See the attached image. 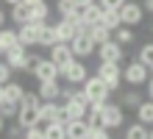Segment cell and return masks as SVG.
Segmentation results:
<instances>
[{
	"label": "cell",
	"instance_id": "18",
	"mask_svg": "<svg viewBox=\"0 0 153 139\" xmlns=\"http://www.w3.org/2000/svg\"><path fill=\"white\" fill-rule=\"evenodd\" d=\"M84 33H86L89 39L95 42V48H97V45H103V42H109V39H111V31H109V28H103L100 22H95V25H86V31H84Z\"/></svg>",
	"mask_w": 153,
	"mask_h": 139
},
{
	"label": "cell",
	"instance_id": "15",
	"mask_svg": "<svg viewBox=\"0 0 153 139\" xmlns=\"http://www.w3.org/2000/svg\"><path fill=\"white\" fill-rule=\"evenodd\" d=\"M42 22H25L17 28V45H22V48H33L36 45V31H39Z\"/></svg>",
	"mask_w": 153,
	"mask_h": 139
},
{
	"label": "cell",
	"instance_id": "36",
	"mask_svg": "<svg viewBox=\"0 0 153 139\" xmlns=\"http://www.w3.org/2000/svg\"><path fill=\"white\" fill-rule=\"evenodd\" d=\"M139 100H142V97L137 95V92H128V95H123V103H120V106H123V109H137Z\"/></svg>",
	"mask_w": 153,
	"mask_h": 139
},
{
	"label": "cell",
	"instance_id": "4",
	"mask_svg": "<svg viewBox=\"0 0 153 139\" xmlns=\"http://www.w3.org/2000/svg\"><path fill=\"white\" fill-rule=\"evenodd\" d=\"M81 89H84V95H86V103H92V100H109L111 92L106 89V83L97 78V75H86L84 83H78Z\"/></svg>",
	"mask_w": 153,
	"mask_h": 139
},
{
	"label": "cell",
	"instance_id": "39",
	"mask_svg": "<svg viewBox=\"0 0 153 139\" xmlns=\"http://www.w3.org/2000/svg\"><path fill=\"white\" fill-rule=\"evenodd\" d=\"M123 3H125V0H97V6H100V8H111V11H117Z\"/></svg>",
	"mask_w": 153,
	"mask_h": 139
},
{
	"label": "cell",
	"instance_id": "2",
	"mask_svg": "<svg viewBox=\"0 0 153 139\" xmlns=\"http://www.w3.org/2000/svg\"><path fill=\"white\" fill-rule=\"evenodd\" d=\"M95 75L106 83V89H109V92H117V89H120V81H123V70H120V64L100 61V64H97V72H95Z\"/></svg>",
	"mask_w": 153,
	"mask_h": 139
},
{
	"label": "cell",
	"instance_id": "19",
	"mask_svg": "<svg viewBox=\"0 0 153 139\" xmlns=\"http://www.w3.org/2000/svg\"><path fill=\"white\" fill-rule=\"evenodd\" d=\"M36 45H39V48H50V45H56V28L48 25V22H42L39 31H36Z\"/></svg>",
	"mask_w": 153,
	"mask_h": 139
},
{
	"label": "cell",
	"instance_id": "11",
	"mask_svg": "<svg viewBox=\"0 0 153 139\" xmlns=\"http://www.w3.org/2000/svg\"><path fill=\"white\" fill-rule=\"evenodd\" d=\"M36 123H39V106H31V103L17 106V125L20 128H31Z\"/></svg>",
	"mask_w": 153,
	"mask_h": 139
},
{
	"label": "cell",
	"instance_id": "6",
	"mask_svg": "<svg viewBox=\"0 0 153 139\" xmlns=\"http://www.w3.org/2000/svg\"><path fill=\"white\" fill-rule=\"evenodd\" d=\"M86 75H89V72H86V64H81V59H73L64 70H59V78H64L70 86H78V83H84Z\"/></svg>",
	"mask_w": 153,
	"mask_h": 139
},
{
	"label": "cell",
	"instance_id": "49",
	"mask_svg": "<svg viewBox=\"0 0 153 139\" xmlns=\"http://www.w3.org/2000/svg\"><path fill=\"white\" fill-rule=\"evenodd\" d=\"M0 100H3V86H0Z\"/></svg>",
	"mask_w": 153,
	"mask_h": 139
},
{
	"label": "cell",
	"instance_id": "22",
	"mask_svg": "<svg viewBox=\"0 0 153 139\" xmlns=\"http://www.w3.org/2000/svg\"><path fill=\"white\" fill-rule=\"evenodd\" d=\"M11 22H14V25L31 22V6H28V3H17V6H11Z\"/></svg>",
	"mask_w": 153,
	"mask_h": 139
},
{
	"label": "cell",
	"instance_id": "7",
	"mask_svg": "<svg viewBox=\"0 0 153 139\" xmlns=\"http://www.w3.org/2000/svg\"><path fill=\"white\" fill-rule=\"evenodd\" d=\"M97 59L100 61H109V64H120L123 59H125V50H123V45H117L114 39H109V42H103V45H97Z\"/></svg>",
	"mask_w": 153,
	"mask_h": 139
},
{
	"label": "cell",
	"instance_id": "33",
	"mask_svg": "<svg viewBox=\"0 0 153 139\" xmlns=\"http://www.w3.org/2000/svg\"><path fill=\"white\" fill-rule=\"evenodd\" d=\"M86 139H111L109 136V128H103V125H92L86 131Z\"/></svg>",
	"mask_w": 153,
	"mask_h": 139
},
{
	"label": "cell",
	"instance_id": "12",
	"mask_svg": "<svg viewBox=\"0 0 153 139\" xmlns=\"http://www.w3.org/2000/svg\"><path fill=\"white\" fill-rule=\"evenodd\" d=\"M67 45H70V50H73L75 59H89V56L95 53V42L89 39L86 33H78L75 39H73V42H67Z\"/></svg>",
	"mask_w": 153,
	"mask_h": 139
},
{
	"label": "cell",
	"instance_id": "3",
	"mask_svg": "<svg viewBox=\"0 0 153 139\" xmlns=\"http://www.w3.org/2000/svg\"><path fill=\"white\" fill-rule=\"evenodd\" d=\"M123 123H125L123 106H120V103H109V100H106L103 109H100V125L109 128V131H114V128H120Z\"/></svg>",
	"mask_w": 153,
	"mask_h": 139
},
{
	"label": "cell",
	"instance_id": "24",
	"mask_svg": "<svg viewBox=\"0 0 153 139\" xmlns=\"http://www.w3.org/2000/svg\"><path fill=\"white\" fill-rule=\"evenodd\" d=\"M22 83H17V81H6L3 83V100H11V103H20V97H22Z\"/></svg>",
	"mask_w": 153,
	"mask_h": 139
},
{
	"label": "cell",
	"instance_id": "41",
	"mask_svg": "<svg viewBox=\"0 0 153 139\" xmlns=\"http://www.w3.org/2000/svg\"><path fill=\"white\" fill-rule=\"evenodd\" d=\"M145 83H148V95H150V100H153V78H148Z\"/></svg>",
	"mask_w": 153,
	"mask_h": 139
},
{
	"label": "cell",
	"instance_id": "16",
	"mask_svg": "<svg viewBox=\"0 0 153 139\" xmlns=\"http://www.w3.org/2000/svg\"><path fill=\"white\" fill-rule=\"evenodd\" d=\"M100 11H103V8L97 6V0H92V3H86V6L78 8V17H75V20L81 25H95L97 20H100Z\"/></svg>",
	"mask_w": 153,
	"mask_h": 139
},
{
	"label": "cell",
	"instance_id": "29",
	"mask_svg": "<svg viewBox=\"0 0 153 139\" xmlns=\"http://www.w3.org/2000/svg\"><path fill=\"white\" fill-rule=\"evenodd\" d=\"M48 17H50V6L45 3V0L36 3V6H31V22H45Z\"/></svg>",
	"mask_w": 153,
	"mask_h": 139
},
{
	"label": "cell",
	"instance_id": "1",
	"mask_svg": "<svg viewBox=\"0 0 153 139\" xmlns=\"http://www.w3.org/2000/svg\"><path fill=\"white\" fill-rule=\"evenodd\" d=\"M53 28H56V42H73L78 33L86 31V25H81L75 17H61Z\"/></svg>",
	"mask_w": 153,
	"mask_h": 139
},
{
	"label": "cell",
	"instance_id": "23",
	"mask_svg": "<svg viewBox=\"0 0 153 139\" xmlns=\"http://www.w3.org/2000/svg\"><path fill=\"white\" fill-rule=\"evenodd\" d=\"M137 120L142 125H153V100H139V106H137Z\"/></svg>",
	"mask_w": 153,
	"mask_h": 139
},
{
	"label": "cell",
	"instance_id": "17",
	"mask_svg": "<svg viewBox=\"0 0 153 139\" xmlns=\"http://www.w3.org/2000/svg\"><path fill=\"white\" fill-rule=\"evenodd\" d=\"M64 131H67V139H86V120H67L64 123Z\"/></svg>",
	"mask_w": 153,
	"mask_h": 139
},
{
	"label": "cell",
	"instance_id": "27",
	"mask_svg": "<svg viewBox=\"0 0 153 139\" xmlns=\"http://www.w3.org/2000/svg\"><path fill=\"white\" fill-rule=\"evenodd\" d=\"M11 45H17V31L11 28H0V56H3Z\"/></svg>",
	"mask_w": 153,
	"mask_h": 139
},
{
	"label": "cell",
	"instance_id": "8",
	"mask_svg": "<svg viewBox=\"0 0 153 139\" xmlns=\"http://www.w3.org/2000/svg\"><path fill=\"white\" fill-rule=\"evenodd\" d=\"M123 81L125 83H131V86H142V83L148 81V67L142 61L134 59L131 64H125V70H123Z\"/></svg>",
	"mask_w": 153,
	"mask_h": 139
},
{
	"label": "cell",
	"instance_id": "31",
	"mask_svg": "<svg viewBox=\"0 0 153 139\" xmlns=\"http://www.w3.org/2000/svg\"><path fill=\"white\" fill-rule=\"evenodd\" d=\"M56 11L61 17H78V6H75V0H59V3H56Z\"/></svg>",
	"mask_w": 153,
	"mask_h": 139
},
{
	"label": "cell",
	"instance_id": "48",
	"mask_svg": "<svg viewBox=\"0 0 153 139\" xmlns=\"http://www.w3.org/2000/svg\"><path fill=\"white\" fill-rule=\"evenodd\" d=\"M148 139H153V125H150V128H148Z\"/></svg>",
	"mask_w": 153,
	"mask_h": 139
},
{
	"label": "cell",
	"instance_id": "32",
	"mask_svg": "<svg viewBox=\"0 0 153 139\" xmlns=\"http://www.w3.org/2000/svg\"><path fill=\"white\" fill-rule=\"evenodd\" d=\"M137 61H142L148 70L153 67V42H150V45H142V50H139V56H137Z\"/></svg>",
	"mask_w": 153,
	"mask_h": 139
},
{
	"label": "cell",
	"instance_id": "40",
	"mask_svg": "<svg viewBox=\"0 0 153 139\" xmlns=\"http://www.w3.org/2000/svg\"><path fill=\"white\" fill-rule=\"evenodd\" d=\"M8 136H11V139H20V136H22V128H20V125L8 128Z\"/></svg>",
	"mask_w": 153,
	"mask_h": 139
},
{
	"label": "cell",
	"instance_id": "25",
	"mask_svg": "<svg viewBox=\"0 0 153 139\" xmlns=\"http://www.w3.org/2000/svg\"><path fill=\"white\" fill-rule=\"evenodd\" d=\"M42 131H45V139H67V131H64V123H45L42 125Z\"/></svg>",
	"mask_w": 153,
	"mask_h": 139
},
{
	"label": "cell",
	"instance_id": "43",
	"mask_svg": "<svg viewBox=\"0 0 153 139\" xmlns=\"http://www.w3.org/2000/svg\"><path fill=\"white\" fill-rule=\"evenodd\" d=\"M3 25H6V11L0 8V28H3Z\"/></svg>",
	"mask_w": 153,
	"mask_h": 139
},
{
	"label": "cell",
	"instance_id": "14",
	"mask_svg": "<svg viewBox=\"0 0 153 139\" xmlns=\"http://www.w3.org/2000/svg\"><path fill=\"white\" fill-rule=\"evenodd\" d=\"M25 56H28V48H22V45H11V48L3 53V61L11 70H25Z\"/></svg>",
	"mask_w": 153,
	"mask_h": 139
},
{
	"label": "cell",
	"instance_id": "26",
	"mask_svg": "<svg viewBox=\"0 0 153 139\" xmlns=\"http://www.w3.org/2000/svg\"><path fill=\"white\" fill-rule=\"evenodd\" d=\"M97 22H100L103 28H109V31H117V28L123 25V22H120V14L111 11V8H103V11H100V20H97Z\"/></svg>",
	"mask_w": 153,
	"mask_h": 139
},
{
	"label": "cell",
	"instance_id": "37",
	"mask_svg": "<svg viewBox=\"0 0 153 139\" xmlns=\"http://www.w3.org/2000/svg\"><path fill=\"white\" fill-rule=\"evenodd\" d=\"M11 75H14V70L8 67V64H6L3 59H0V86H3L6 81H11Z\"/></svg>",
	"mask_w": 153,
	"mask_h": 139
},
{
	"label": "cell",
	"instance_id": "21",
	"mask_svg": "<svg viewBox=\"0 0 153 139\" xmlns=\"http://www.w3.org/2000/svg\"><path fill=\"white\" fill-rule=\"evenodd\" d=\"M64 114L67 120H84L86 117V103H78V100H64Z\"/></svg>",
	"mask_w": 153,
	"mask_h": 139
},
{
	"label": "cell",
	"instance_id": "45",
	"mask_svg": "<svg viewBox=\"0 0 153 139\" xmlns=\"http://www.w3.org/2000/svg\"><path fill=\"white\" fill-rule=\"evenodd\" d=\"M86 3H92V0H75V6L81 8V6H86Z\"/></svg>",
	"mask_w": 153,
	"mask_h": 139
},
{
	"label": "cell",
	"instance_id": "46",
	"mask_svg": "<svg viewBox=\"0 0 153 139\" xmlns=\"http://www.w3.org/2000/svg\"><path fill=\"white\" fill-rule=\"evenodd\" d=\"M22 3H28V6H36V3H42V0H22Z\"/></svg>",
	"mask_w": 153,
	"mask_h": 139
},
{
	"label": "cell",
	"instance_id": "44",
	"mask_svg": "<svg viewBox=\"0 0 153 139\" xmlns=\"http://www.w3.org/2000/svg\"><path fill=\"white\" fill-rule=\"evenodd\" d=\"M145 8H148V11L153 14V0H145Z\"/></svg>",
	"mask_w": 153,
	"mask_h": 139
},
{
	"label": "cell",
	"instance_id": "10",
	"mask_svg": "<svg viewBox=\"0 0 153 139\" xmlns=\"http://www.w3.org/2000/svg\"><path fill=\"white\" fill-rule=\"evenodd\" d=\"M48 50H50V56H48V59H50L53 64H56L59 70H64L67 64H70V61L75 59V56H73V50H70V45H67V42H56V45H50Z\"/></svg>",
	"mask_w": 153,
	"mask_h": 139
},
{
	"label": "cell",
	"instance_id": "13",
	"mask_svg": "<svg viewBox=\"0 0 153 139\" xmlns=\"http://www.w3.org/2000/svg\"><path fill=\"white\" fill-rule=\"evenodd\" d=\"M31 72L36 75V81H39V83H45V81H59V67H56L50 59H45V56L39 59V64H36Z\"/></svg>",
	"mask_w": 153,
	"mask_h": 139
},
{
	"label": "cell",
	"instance_id": "42",
	"mask_svg": "<svg viewBox=\"0 0 153 139\" xmlns=\"http://www.w3.org/2000/svg\"><path fill=\"white\" fill-rule=\"evenodd\" d=\"M3 131H6V117L0 114V134H3Z\"/></svg>",
	"mask_w": 153,
	"mask_h": 139
},
{
	"label": "cell",
	"instance_id": "35",
	"mask_svg": "<svg viewBox=\"0 0 153 139\" xmlns=\"http://www.w3.org/2000/svg\"><path fill=\"white\" fill-rule=\"evenodd\" d=\"M17 106H20V103H11V100H0V114H3L6 120H8V117H17Z\"/></svg>",
	"mask_w": 153,
	"mask_h": 139
},
{
	"label": "cell",
	"instance_id": "9",
	"mask_svg": "<svg viewBox=\"0 0 153 139\" xmlns=\"http://www.w3.org/2000/svg\"><path fill=\"white\" fill-rule=\"evenodd\" d=\"M117 14H120V22L128 25V28H134V25L142 22V6L139 3H131V0H125V3L117 8Z\"/></svg>",
	"mask_w": 153,
	"mask_h": 139
},
{
	"label": "cell",
	"instance_id": "20",
	"mask_svg": "<svg viewBox=\"0 0 153 139\" xmlns=\"http://www.w3.org/2000/svg\"><path fill=\"white\" fill-rule=\"evenodd\" d=\"M36 95H39V100H59V95H61L59 81H45V83H39Z\"/></svg>",
	"mask_w": 153,
	"mask_h": 139
},
{
	"label": "cell",
	"instance_id": "5",
	"mask_svg": "<svg viewBox=\"0 0 153 139\" xmlns=\"http://www.w3.org/2000/svg\"><path fill=\"white\" fill-rule=\"evenodd\" d=\"M67 123V114H64V106L59 100H42L39 103V125L45 123Z\"/></svg>",
	"mask_w": 153,
	"mask_h": 139
},
{
	"label": "cell",
	"instance_id": "47",
	"mask_svg": "<svg viewBox=\"0 0 153 139\" xmlns=\"http://www.w3.org/2000/svg\"><path fill=\"white\" fill-rule=\"evenodd\" d=\"M3 3H8V6H17V3H22V0H3Z\"/></svg>",
	"mask_w": 153,
	"mask_h": 139
},
{
	"label": "cell",
	"instance_id": "30",
	"mask_svg": "<svg viewBox=\"0 0 153 139\" xmlns=\"http://www.w3.org/2000/svg\"><path fill=\"white\" fill-rule=\"evenodd\" d=\"M125 139H148V125H142L139 120L134 125L125 128Z\"/></svg>",
	"mask_w": 153,
	"mask_h": 139
},
{
	"label": "cell",
	"instance_id": "28",
	"mask_svg": "<svg viewBox=\"0 0 153 139\" xmlns=\"http://www.w3.org/2000/svg\"><path fill=\"white\" fill-rule=\"evenodd\" d=\"M111 33H114L111 39H114L117 45H123V48H125V45H131V42H134V31H131L128 25H120V28H117V31H111Z\"/></svg>",
	"mask_w": 153,
	"mask_h": 139
},
{
	"label": "cell",
	"instance_id": "38",
	"mask_svg": "<svg viewBox=\"0 0 153 139\" xmlns=\"http://www.w3.org/2000/svg\"><path fill=\"white\" fill-rule=\"evenodd\" d=\"M39 59H42L39 53H28V56H25V72H31L33 67H36V64H39Z\"/></svg>",
	"mask_w": 153,
	"mask_h": 139
},
{
	"label": "cell",
	"instance_id": "34",
	"mask_svg": "<svg viewBox=\"0 0 153 139\" xmlns=\"http://www.w3.org/2000/svg\"><path fill=\"white\" fill-rule=\"evenodd\" d=\"M22 139H45V131H42V125H31V128H22Z\"/></svg>",
	"mask_w": 153,
	"mask_h": 139
}]
</instances>
